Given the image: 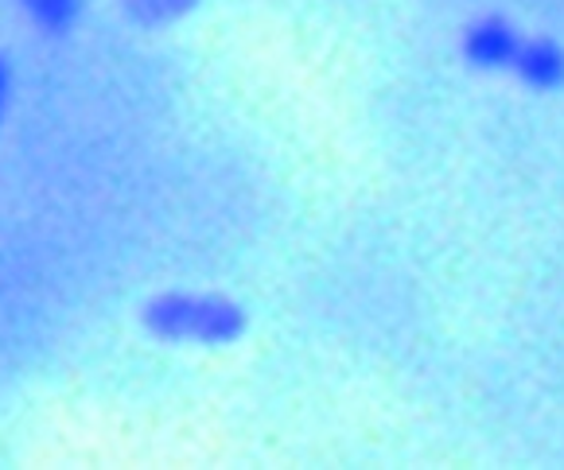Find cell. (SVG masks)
<instances>
[{
	"mask_svg": "<svg viewBox=\"0 0 564 470\" xmlns=\"http://www.w3.org/2000/svg\"><path fill=\"white\" fill-rule=\"evenodd\" d=\"M121 17L141 32H167V28L192 20L207 0H117Z\"/></svg>",
	"mask_w": 564,
	"mask_h": 470,
	"instance_id": "4",
	"label": "cell"
},
{
	"mask_svg": "<svg viewBox=\"0 0 564 470\" xmlns=\"http://www.w3.org/2000/svg\"><path fill=\"white\" fill-rule=\"evenodd\" d=\"M533 28L507 12H475L456 28V58L467 75L490 78V83H507L514 78V66L525 51Z\"/></svg>",
	"mask_w": 564,
	"mask_h": 470,
	"instance_id": "2",
	"label": "cell"
},
{
	"mask_svg": "<svg viewBox=\"0 0 564 470\" xmlns=\"http://www.w3.org/2000/svg\"><path fill=\"white\" fill-rule=\"evenodd\" d=\"M510 86L530 98H561L564 94V40H556L553 32L533 28L525 51L514 66Z\"/></svg>",
	"mask_w": 564,
	"mask_h": 470,
	"instance_id": "3",
	"label": "cell"
},
{
	"mask_svg": "<svg viewBox=\"0 0 564 470\" xmlns=\"http://www.w3.org/2000/svg\"><path fill=\"white\" fill-rule=\"evenodd\" d=\"M141 330L167 350H234L249 335V307L223 288H160L137 311Z\"/></svg>",
	"mask_w": 564,
	"mask_h": 470,
	"instance_id": "1",
	"label": "cell"
},
{
	"mask_svg": "<svg viewBox=\"0 0 564 470\" xmlns=\"http://www.w3.org/2000/svg\"><path fill=\"white\" fill-rule=\"evenodd\" d=\"M24 20L47 40H67L86 17V0H20Z\"/></svg>",
	"mask_w": 564,
	"mask_h": 470,
	"instance_id": "5",
	"label": "cell"
},
{
	"mask_svg": "<svg viewBox=\"0 0 564 470\" xmlns=\"http://www.w3.org/2000/svg\"><path fill=\"white\" fill-rule=\"evenodd\" d=\"M17 90H20V78H17V63L4 47H0V132L9 124L12 109H17Z\"/></svg>",
	"mask_w": 564,
	"mask_h": 470,
	"instance_id": "6",
	"label": "cell"
}]
</instances>
